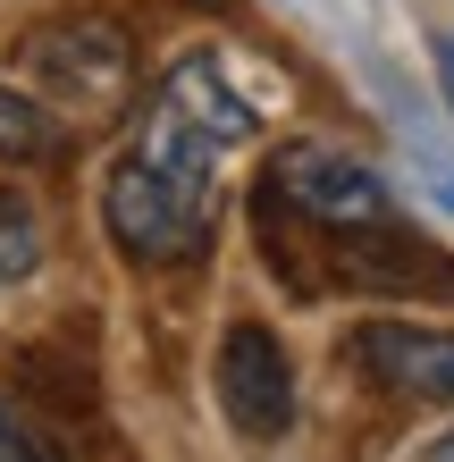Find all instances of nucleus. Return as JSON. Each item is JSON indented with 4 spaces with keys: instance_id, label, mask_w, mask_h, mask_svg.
<instances>
[{
    "instance_id": "obj_4",
    "label": "nucleus",
    "mask_w": 454,
    "mask_h": 462,
    "mask_svg": "<svg viewBox=\"0 0 454 462\" xmlns=\"http://www.w3.org/2000/svg\"><path fill=\"white\" fill-rule=\"evenodd\" d=\"M219 403L245 438H286L295 429V362L261 319H236L219 337Z\"/></svg>"
},
{
    "instance_id": "obj_9",
    "label": "nucleus",
    "mask_w": 454,
    "mask_h": 462,
    "mask_svg": "<svg viewBox=\"0 0 454 462\" xmlns=\"http://www.w3.org/2000/svg\"><path fill=\"white\" fill-rule=\"evenodd\" d=\"M0 462H51V454L34 446V429H25L9 403H0Z\"/></svg>"
},
{
    "instance_id": "obj_3",
    "label": "nucleus",
    "mask_w": 454,
    "mask_h": 462,
    "mask_svg": "<svg viewBox=\"0 0 454 462\" xmlns=\"http://www.w3.org/2000/svg\"><path fill=\"white\" fill-rule=\"evenodd\" d=\"M270 194H286L320 227H379L387 219V185L370 160L337 143H278L270 152Z\"/></svg>"
},
{
    "instance_id": "obj_10",
    "label": "nucleus",
    "mask_w": 454,
    "mask_h": 462,
    "mask_svg": "<svg viewBox=\"0 0 454 462\" xmlns=\"http://www.w3.org/2000/svg\"><path fill=\"white\" fill-rule=\"evenodd\" d=\"M438 85H446V101H454V42H438Z\"/></svg>"
},
{
    "instance_id": "obj_2",
    "label": "nucleus",
    "mask_w": 454,
    "mask_h": 462,
    "mask_svg": "<svg viewBox=\"0 0 454 462\" xmlns=\"http://www.w3.org/2000/svg\"><path fill=\"white\" fill-rule=\"evenodd\" d=\"M17 60L60 110H118L135 85V42L110 17H42L17 42Z\"/></svg>"
},
{
    "instance_id": "obj_7",
    "label": "nucleus",
    "mask_w": 454,
    "mask_h": 462,
    "mask_svg": "<svg viewBox=\"0 0 454 462\" xmlns=\"http://www.w3.org/2000/svg\"><path fill=\"white\" fill-rule=\"evenodd\" d=\"M34 261H42V219H34V202H25V194L0 185V286L25 278Z\"/></svg>"
},
{
    "instance_id": "obj_1",
    "label": "nucleus",
    "mask_w": 454,
    "mask_h": 462,
    "mask_svg": "<svg viewBox=\"0 0 454 462\" xmlns=\"http://www.w3.org/2000/svg\"><path fill=\"white\" fill-rule=\"evenodd\" d=\"M219 219V185H210V134L160 101L144 143L118 152L101 185V227L126 261H185Z\"/></svg>"
},
{
    "instance_id": "obj_6",
    "label": "nucleus",
    "mask_w": 454,
    "mask_h": 462,
    "mask_svg": "<svg viewBox=\"0 0 454 462\" xmlns=\"http://www.w3.org/2000/svg\"><path fill=\"white\" fill-rule=\"evenodd\" d=\"M169 110H185L210 143H245L253 134V110L219 85V68H210V51H185V60L169 68Z\"/></svg>"
},
{
    "instance_id": "obj_12",
    "label": "nucleus",
    "mask_w": 454,
    "mask_h": 462,
    "mask_svg": "<svg viewBox=\"0 0 454 462\" xmlns=\"http://www.w3.org/2000/svg\"><path fill=\"white\" fill-rule=\"evenodd\" d=\"M446 202H454V177H446Z\"/></svg>"
},
{
    "instance_id": "obj_5",
    "label": "nucleus",
    "mask_w": 454,
    "mask_h": 462,
    "mask_svg": "<svg viewBox=\"0 0 454 462\" xmlns=\"http://www.w3.org/2000/svg\"><path fill=\"white\" fill-rule=\"evenodd\" d=\"M362 370L395 395H421V403H454V328H421V319H370L354 337Z\"/></svg>"
},
{
    "instance_id": "obj_8",
    "label": "nucleus",
    "mask_w": 454,
    "mask_h": 462,
    "mask_svg": "<svg viewBox=\"0 0 454 462\" xmlns=\"http://www.w3.org/2000/svg\"><path fill=\"white\" fill-rule=\"evenodd\" d=\"M51 143H60V134H51V118H42L25 93L0 85V160H42Z\"/></svg>"
},
{
    "instance_id": "obj_11",
    "label": "nucleus",
    "mask_w": 454,
    "mask_h": 462,
    "mask_svg": "<svg viewBox=\"0 0 454 462\" xmlns=\"http://www.w3.org/2000/svg\"><path fill=\"white\" fill-rule=\"evenodd\" d=\"M421 462H454V429H446V438H430V446H421Z\"/></svg>"
}]
</instances>
